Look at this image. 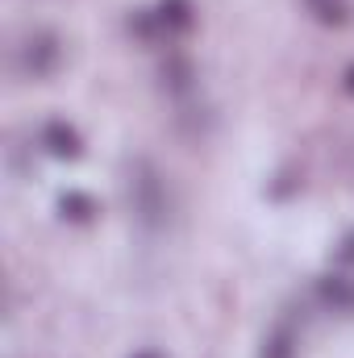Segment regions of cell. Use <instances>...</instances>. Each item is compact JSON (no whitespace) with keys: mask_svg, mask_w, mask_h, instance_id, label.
<instances>
[{"mask_svg":"<svg viewBox=\"0 0 354 358\" xmlns=\"http://www.w3.org/2000/svg\"><path fill=\"white\" fill-rule=\"evenodd\" d=\"M159 88L167 92L176 104H187V100H196V92H200V76H196V63L187 59V55H179L171 50L163 63H159Z\"/></svg>","mask_w":354,"mask_h":358,"instance_id":"5","label":"cell"},{"mask_svg":"<svg viewBox=\"0 0 354 358\" xmlns=\"http://www.w3.org/2000/svg\"><path fill=\"white\" fill-rule=\"evenodd\" d=\"M334 267L338 271H354V229H346L334 246Z\"/></svg>","mask_w":354,"mask_h":358,"instance_id":"11","label":"cell"},{"mask_svg":"<svg viewBox=\"0 0 354 358\" xmlns=\"http://www.w3.org/2000/svg\"><path fill=\"white\" fill-rule=\"evenodd\" d=\"M55 208H59V217H63L67 225H88V221H96V213H100L96 196H92V192H80V187H67Z\"/></svg>","mask_w":354,"mask_h":358,"instance_id":"7","label":"cell"},{"mask_svg":"<svg viewBox=\"0 0 354 358\" xmlns=\"http://www.w3.org/2000/svg\"><path fill=\"white\" fill-rule=\"evenodd\" d=\"M304 8L313 13V21L334 25V29L351 21V0H304Z\"/></svg>","mask_w":354,"mask_h":358,"instance_id":"10","label":"cell"},{"mask_svg":"<svg viewBox=\"0 0 354 358\" xmlns=\"http://www.w3.org/2000/svg\"><path fill=\"white\" fill-rule=\"evenodd\" d=\"M38 150L50 155V159H59V163H76L84 155V138H80V129L71 121L50 117V121L38 125Z\"/></svg>","mask_w":354,"mask_h":358,"instance_id":"4","label":"cell"},{"mask_svg":"<svg viewBox=\"0 0 354 358\" xmlns=\"http://www.w3.org/2000/svg\"><path fill=\"white\" fill-rule=\"evenodd\" d=\"M313 304L334 317H354V275L351 271H325L313 279Z\"/></svg>","mask_w":354,"mask_h":358,"instance_id":"3","label":"cell"},{"mask_svg":"<svg viewBox=\"0 0 354 358\" xmlns=\"http://www.w3.org/2000/svg\"><path fill=\"white\" fill-rule=\"evenodd\" d=\"M155 13H159V21H163V29H167L171 42L183 38V34L196 25V4H192V0H159Z\"/></svg>","mask_w":354,"mask_h":358,"instance_id":"8","label":"cell"},{"mask_svg":"<svg viewBox=\"0 0 354 358\" xmlns=\"http://www.w3.org/2000/svg\"><path fill=\"white\" fill-rule=\"evenodd\" d=\"M129 358H167V355H163V350H134Z\"/></svg>","mask_w":354,"mask_h":358,"instance_id":"13","label":"cell"},{"mask_svg":"<svg viewBox=\"0 0 354 358\" xmlns=\"http://www.w3.org/2000/svg\"><path fill=\"white\" fill-rule=\"evenodd\" d=\"M342 92L354 96V63H346V71H342Z\"/></svg>","mask_w":354,"mask_h":358,"instance_id":"12","label":"cell"},{"mask_svg":"<svg viewBox=\"0 0 354 358\" xmlns=\"http://www.w3.org/2000/svg\"><path fill=\"white\" fill-rule=\"evenodd\" d=\"M296 346H300V329L292 317H279L271 329H267L263 346H259V358H296Z\"/></svg>","mask_w":354,"mask_h":358,"instance_id":"6","label":"cell"},{"mask_svg":"<svg viewBox=\"0 0 354 358\" xmlns=\"http://www.w3.org/2000/svg\"><path fill=\"white\" fill-rule=\"evenodd\" d=\"M59 63H63V38H59L55 29L34 25V29L17 34L13 46H8V71H13L17 80H25V84L50 80V76L59 71Z\"/></svg>","mask_w":354,"mask_h":358,"instance_id":"2","label":"cell"},{"mask_svg":"<svg viewBox=\"0 0 354 358\" xmlns=\"http://www.w3.org/2000/svg\"><path fill=\"white\" fill-rule=\"evenodd\" d=\"M125 25H129V34H134L142 46H171V38H167V29H163V21H159L155 8H134Z\"/></svg>","mask_w":354,"mask_h":358,"instance_id":"9","label":"cell"},{"mask_svg":"<svg viewBox=\"0 0 354 358\" xmlns=\"http://www.w3.org/2000/svg\"><path fill=\"white\" fill-rule=\"evenodd\" d=\"M121 192H125V208H129V217L142 234H163L171 225V213H176L171 183H167L163 167L155 159H146V155L125 159Z\"/></svg>","mask_w":354,"mask_h":358,"instance_id":"1","label":"cell"}]
</instances>
